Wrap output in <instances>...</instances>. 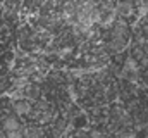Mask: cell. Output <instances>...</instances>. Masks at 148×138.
Masks as SVG:
<instances>
[{
  "mask_svg": "<svg viewBox=\"0 0 148 138\" xmlns=\"http://www.w3.org/2000/svg\"><path fill=\"white\" fill-rule=\"evenodd\" d=\"M0 130H2L3 135L5 133H14V131H21L23 130V123H21V119L16 114H9V116L0 119Z\"/></svg>",
  "mask_w": 148,
  "mask_h": 138,
  "instance_id": "6da1fadb",
  "label": "cell"
},
{
  "mask_svg": "<svg viewBox=\"0 0 148 138\" xmlns=\"http://www.w3.org/2000/svg\"><path fill=\"white\" fill-rule=\"evenodd\" d=\"M10 107H12V110H14L16 116H28V114H31V110H33L31 102H29L28 99H12Z\"/></svg>",
  "mask_w": 148,
  "mask_h": 138,
  "instance_id": "7a4b0ae2",
  "label": "cell"
},
{
  "mask_svg": "<svg viewBox=\"0 0 148 138\" xmlns=\"http://www.w3.org/2000/svg\"><path fill=\"white\" fill-rule=\"evenodd\" d=\"M24 93H26L28 99H38L40 97V88H38V85H35V83H29L24 88Z\"/></svg>",
  "mask_w": 148,
  "mask_h": 138,
  "instance_id": "3957f363",
  "label": "cell"
},
{
  "mask_svg": "<svg viewBox=\"0 0 148 138\" xmlns=\"http://www.w3.org/2000/svg\"><path fill=\"white\" fill-rule=\"evenodd\" d=\"M81 114V109L77 107V105H69V119H73V116L76 117V116H79Z\"/></svg>",
  "mask_w": 148,
  "mask_h": 138,
  "instance_id": "277c9868",
  "label": "cell"
}]
</instances>
